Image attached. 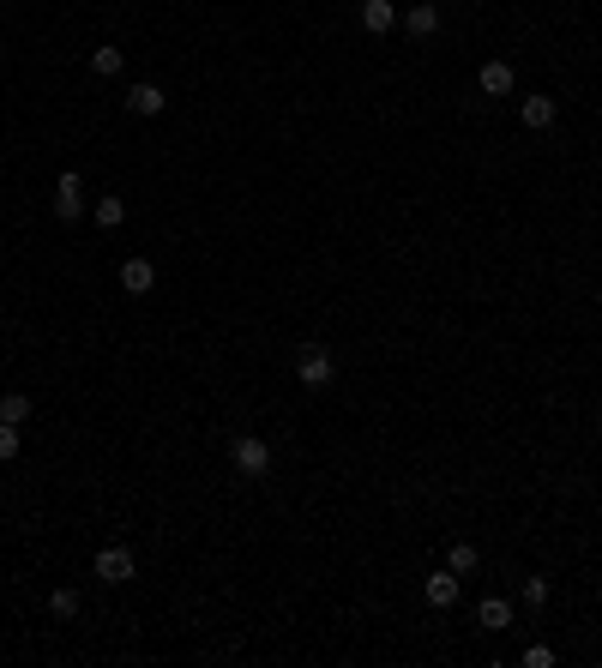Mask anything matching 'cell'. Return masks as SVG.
I'll return each mask as SVG.
<instances>
[{
	"label": "cell",
	"instance_id": "obj_1",
	"mask_svg": "<svg viewBox=\"0 0 602 668\" xmlns=\"http://www.w3.org/2000/svg\"><path fill=\"white\" fill-rule=\"evenodd\" d=\"M296 380L307 385V392H325V385L337 380L332 350H325V344H301V350H296Z\"/></svg>",
	"mask_w": 602,
	"mask_h": 668
},
{
	"label": "cell",
	"instance_id": "obj_2",
	"mask_svg": "<svg viewBox=\"0 0 602 668\" xmlns=\"http://www.w3.org/2000/svg\"><path fill=\"white\" fill-rule=\"evenodd\" d=\"M229 464L241 470L248 482H266V476H271V446L259 434H235L229 440Z\"/></svg>",
	"mask_w": 602,
	"mask_h": 668
},
{
	"label": "cell",
	"instance_id": "obj_3",
	"mask_svg": "<svg viewBox=\"0 0 602 668\" xmlns=\"http://www.w3.org/2000/svg\"><path fill=\"white\" fill-rule=\"evenodd\" d=\"M91 572H97L102 585H127V578L139 572V560H133V548H121V542H109V548H97Z\"/></svg>",
	"mask_w": 602,
	"mask_h": 668
},
{
	"label": "cell",
	"instance_id": "obj_4",
	"mask_svg": "<svg viewBox=\"0 0 602 668\" xmlns=\"http://www.w3.org/2000/svg\"><path fill=\"white\" fill-rule=\"evenodd\" d=\"M54 218L61 223H79L84 218V187H79V175H61V187H54Z\"/></svg>",
	"mask_w": 602,
	"mask_h": 668
},
{
	"label": "cell",
	"instance_id": "obj_5",
	"mask_svg": "<svg viewBox=\"0 0 602 668\" xmlns=\"http://www.w3.org/2000/svg\"><path fill=\"white\" fill-rule=\"evenodd\" d=\"M476 84H482V97H512V84H519V73H512V61H482Z\"/></svg>",
	"mask_w": 602,
	"mask_h": 668
},
{
	"label": "cell",
	"instance_id": "obj_6",
	"mask_svg": "<svg viewBox=\"0 0 602 668\" xmlns=\"http://www.w3.org/2000/svg\"><path fill=\"white\" fill-rule=\"evenodd\" d=\"M554 115H560V102H554V97H524L519 102V121L530 127V133H549Z\"/></svg>",
	"mask_w": 602,
	"mask_h": 668
},
{
	"label": "cell",
	"instance_id": "obj_7",
	"mask_svg": "<svg viewBox=\"0 0 602 668\" xmlns=\"http://www.w3.org/2000/svg\"><path fill=\"white\" fill-rule=\"evenodd\" d=\"M476 626H482V633H506V626H512V602H506V596H482V602H476Z\"/></svg>",
	"mask_w": 602,
	"mask_h": 668
},
{
	"label": "cell",
	"instance_id": "obj_8",
	"mask_svg": "<svg viewBox=\"0 0 602 668\" xmlns=\"http://www.w3.org/2000/svg\"><path fill=\"white\" fill-rule=\"evenodd\" d=\"M121 289H127V295H150V289H157V266H150V259H127V266H121Z\"/></svg>",
	"mask_w": 602,
	"mask_h": 668
},
{
	"label": "cell",
	"instance_id": "obj_9",
	"mask_svg": "<svg viewBox=\"0 0 602 668\" xmlns=\"http://www.w3.org/2000/svg\"><path fill=\"white\" fill-rule=\"evenodd\" d=\"M392 24H398V6H392V0H362V31L368 36H385Z\"/></svg>",
	"mask_w": 602,
	"mask_h": 668
},
{
	"label": "cell",
	"instance_id": "obj_10",
	"mask_svg": "<svg viewBox=\"0 0 602 668\" xmlns=\"http://www.w3.org/2000/svg\"><path fill=\"white\" fill-rule=\"evenodd\" d=\"M422 596H428V608H452V602H458V572H434V578H428V585H422Z\"/></svg>",
	"mask_w": 602,
	"mask_h": 668
},
{
	"label": "cell",
	"instance_id": "obj_11",
	"mask_svg": "<svg viewBox=\"0 0 602 668\" xmlns=\"http://www.w3.org/2000/svg\"><path fill=\"white\" fill-rule=\"evenodd\" d=\"M127 109H133V115H163L169 109L163 84H133V91H127Z\"/></svg>",
	"mask_w": 602,
	"mask_h": 668
},
{
	"label": "cell",
	"instance_id": "obj_12",
	"mask_svg": "<svg viewBox=\"0 0 602 668\" xmlns=\"http://www.w3.org/2000/svg\"><path fill=\"white\" fill-rule=\"evenodd\" d=\"M403 31L416 36V43H422V36H434V31H440V6H428V0H422V6H410V13H403Z\"/></svg>",
	"mask_w": 602,
	"mask_h": 668
},
{
	"label": "cell",
	"instance_id": "obj_13",
	"mask_svg": "<svg viewBox=\"0 0 602 668\" xmlns=\"http://www.w3.org/2000/svg\"><path fill=\"white\" fill-rule=\"evenodd\" d=\"M91 218H97L102 229H121V223H127V199H121V193H102V199H97V211H91Z\"/></svg>",
	"mask_w": 602,
	"mask_h": 668
},
{
	"label": "cell",
	"instance_id": "obj_14",
	"mask_svg": "<svg viewBox=\"0 0 602 668\" xmlns=\"http://www.w3.org/2000/svg\"><path fill=\"white\" fill-rule=\"evenodd\" d=\"M0 421L24 428V421H31V392H6V398H0Z\"/></svg>",
	"mask_w": 602,
	"mask_h": 668
},
{
	"label": "cell",
	"instance_id": "obj_15",
	"mask_svg": "<svg viewBox=\"0 0 602 668\" xmlns=\"http://www.w3.org/2000/svg\"><path fill=\"white\" fill-rule=\"evenodd\" d=\"M446 566L458 572V578H464V572H476V566H482V554H476V542H452V548H446Z\"/></svg>",
	"mask_w": 602,
	"mask_h": 668
},
{
	"label": "cell",
	"instance_id": "obj_16",
	"mask_svg": "<svg viewBox=\"0 0 602 668\" xmlns=\"http://www.w3.org/2000/svg\"><path fill=\"white\" fill-rule=\"evenodd\" d=\"M121 67H127V54H121V49H109V43H102V49H91V73H102V79H115Z\"/></svg>",
	"mask_w": 602,
	"mask_h": 668
},
{
	"label": "cell",
	"instance_id": "obj_17",
	"mask_svg": "<svg viewBox=\"0 0 602 668\" xmlns=\"http://www.w3.org/2000/svg\"><path fill=\"white\" fill-rule=\"evenodd\" d=\"M49 615L54 620H73V615H79V590H54V596H49Z\"/></svg>",
	"mask_w": 602,
	"mask_h": 668
},
{
	"label": "cell",
	"instance_id": "obj_18",
	"mask_svg": "<svg viewBox=\"0 0 602 668\" xmlns=\"http://www.w3.org/2000/svg\"><path fill=\"white\" fill-rule=\"evenodd\" d=\"M18 446H24V434H18L13 421H0V464H6V458H18Z\"/></svg>",
	"mask_w": 602,
	"mask_h": 668
},
{
	"label": "cell",
	"instance_id": "obj_19",
	"mask_svg": "<svg viewBox=\"0 0 602 668\" xmlns=\"http://www.w3.org/2000/svg\"><path fill=\"white\" fill-rule=\"evenodd\" d=\"M524 602H530V608H542V602H549V578H524V590H519Z\"/></svg>",
	"mask_w": 602,
	"mask_h": 668
},
{
	"label": "cell",
	"instance_id": "obj_20",
	"mask_svg": "<svg viewBox=\"0 0 602 668\" xmlns=\"http://www.w3.org/2000/svg\"><path fill=\"white\" fill-rule=\"evenodd\" d=\"M524 663H530V668H554V651H549V644H530V651H524Z\"/></svg>",
	"mask_w": 602,
	"mask_h": 668
}]
</instances>
